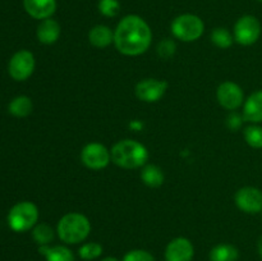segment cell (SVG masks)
Listing matches in <instances>:
<instances>
[{
    "instance_id": "1",
    "label": "cell",
    "mask_w": 262,
    "mask_h": 261,
    "mask_svg": "<svg viewBox=\"0 0 262 261\" xmlns=\"http://www.w3.org/2000/svg\"><path fill=\"white\" fill-rule=\"evenodd\" d=\"M152 42V31L148 23L137 14L123 17L114 30V45L125 56L146 53Z\"/></svg>"
},
{
    "instance_id": "2",
    "label": "cell",
    "mask_w": 262,
    "mask_h": 261,
    "mask_svg": "<svg viewBox=\"0 0 262 261\" xmlns=\"http://www.w3.org/2000/svg\"><path fill=\"white\" fill-rule=\"evenodd\" d=\"M110 153L113 163L123 169L143 168L150 158L147 147L140 141L132 138L118 141Z\"/></svg>"
},
{
    "instance_id": "3",
    "label": "cell",
    "mask_w": 262,
    "mask_h": 261,
    "mask_svg": "<svg viewBox=\"0 0 262 261\" xmlns=\"http://www.w3.org/2000/svg\"><path fill=\"white\" fill-rule=\"evenodd\" d=\"M91 222L81 212H68L63 215L56 225V234L67 245L83 242L91 233Z\"/></svg>"
},
{
    "instance_id": "4",
    "label": "cell",
    "mask_w": 262,
    "mask_h": 261,
    "mask_svg": "<svg viewBox=\"0 0 262 261\" xmlns=\"http://www.w3.org/2000/svg\"><path fill=\"white\" fill-rule=\"evenodd\" d=\"M170 31L177 40L193 42L204 35L205 23L199 15L184 13L174 18L170 25Z\"/></svg>"
},
{
    "instance_id": "5",
    "label": "cell",
    "mask_w": 262,
    "mask_h": 261,
    "mask_svg": "<svg viewBox=\"0 0 262 261\" xmlns=\"http://www.w3.org/2000/svg\"><path fill=\"white\" fill-rule=\"evenodd\" d=\"M38 223V207L31 201H20L8 212V224L17 233L31 230Z\"/></svg>"
},
{
    "instance_id": "6",
    "label": "cell",
    "mask_w": 262,
    "mask_h": 261,
    "mask_svg": "<svg viewBox=\"0 0 262 261\" xmlns=\"http://www.w3.org/2000/svg\"><path fill=\"white\" fill-rule=\"evenodd\" d=\"M261 23L255 15H242L233 28L234 41L242 46H251L258 41L261 36Z\"/></svg>"
},
{
    "instance_id": "7",
    "label": "cell",
    "mask_w": 262,
    "mask_h": 261,
    "mask_svg": "<svg viewBox=\"0 0 262 261\" xmlns=\"http://www.w3.org/2000/svg\"><path fill=\"white\" fill-rule=\"evenodd\" d=\"M81 161L91 170L105 169L112 161V153L100 142H90L81 151Z\"/></svg>"
},
{
    "instance_id": "8",
    "label": "cell",
    "mask_w": 262,
    "mask_h": 261,
    "mask_svg": "<svg viewBox=\"0 0 262 261\" xmlns=\"http://www.w3.org/2000/svg\"><path fill=\"white\" fill-rule=\"evenodd\" d=\"M35 56L28 50H19L10 58L8 72L14 81L22 82L30 78L35 71Z\"/></svg>"
},
{
    "instance_id": "9",
    "label": "cell",
    "mask_w": 262,
    "mask_h": 261,
    "mask_svg": "<svg viewBox=\"0 0 262 261\" xmlns=\"http://www.w3.org/2000/svg\"><path fill=\"white\" fill-rule=\"evenodd\" d=\"M216 99L220 106L230 112H234L238 107L243 106L246 100L242 87L233 81H225L219 84L216 90Z\"/></svg>"
},
{
    "instance_id": "10",
    "label": "cell",
    "mask_w": 262,
    "mask_h": 261,
    "mask_svg": "<svg viewBox=\"0 0 262 261\" xmlns=\"http://www.w3.org/2000/svg\"><path fill=\"white\" fill-rule=\"evenodd\" d=\"M166 90H168V82L164 79L145 78L136 84L135 94L141 101L152 104L163 99L164 95L166 94Z\"/></svg>"
},
{
    "instance_id": "11",
    "label": "cell",
    "mask_w": 262,
    "mask_h": 261,
    "mask_svg": "<svg viewBox=\"0 0 262 261\" xmlns=\"http://www.w3.org/2000/svg\"><path fill=\"white\" fill-rule=\"evenodd\" d=\"M235 206L246 214L262 212V191L252 186H246L238 189L234 194Z\"/></svg>"
},
{
    "instance_id": "12",
    "label": "cell",
    "mask_w": 262,
    "mask_h": 261,
    "mask_svg": "<svg viewBox=\"0 0 262 261\" xmlns=\"http://www.w3.org/2000/svg\"><path fill=\"white\" fill-rule=\"evenodd\" d=\"M193 256V243L186 237L174 238L165 248V261H192Z\"/></svg>"
},
{
    "instance_id": "13",
    "label": "cell",
    "mask_w": 262,
    "mask_h": 261,
    "mask_svg": "<svg viewBox=\"0 0 262 261\" xmlns=\"http://www.w3.org/2000/svg\"><path fill=\"white\" fill-rule=\"evenodd\" d=\"M243 118L251 124L262 123V89L256 90L243 102Z\"/></svg>"
},
{
    "instance_id": "14",
    "label": "cell",
    "mask_w": 262,
    "mask_h": 261,
    "mask_svg": "<svg viewBox=\"0 0 262 261\" xmlns=\"http://www.w3.org/2000/svg\"><path fill=\"white\" fill-rule=\"evenodd\" d=\"M28 15L38 20L51 18L56 10V0H23Z\"/></svg>"
},
{
    "instance_id": "15",
    "label": "cell",
    "mask_w": 262,
    "mask_h": 261,
    "mask_svg": "<svg viewBox=\"0 0 262 261\" xmlns=\"http://www.w3.org/2000/svg\"><path fill=\"white\" fill-rule=\"evenodd\" d=\"M60 25H59L58 20L53 19V18H46V19L41 20L40 25L37 26V30H36L37 40L43 45L55 44L60 37Z\"/></svg>"
},
{
    "instance_id": "16",
    "label": "cell",
    "mask_w": 262,
    "mask_h": 261,
    "mask_svg": "<svg viewBox=\"0 0 262 261\" xmlns=\"http://www.w3.org/2000/svg\"><path fill=\"white\" fill-rule=\"evenodd\" d=\"M89 41L94 48L105 49L114 44V31L106 25H96L90 30Z\"/></svg>"
},
{
    "instance_id": "17",
    "label": "cell",
    "mask_w": 262,
    "mask_h": 261,
    "mask_svg": "<svg viewBox=\"0 0 262 261\" xmlns=\"http://www.w3.org/2000/svg\"><path fill=\"white\" fill-rule=\"evenodd\" d=\"M38 252L45 256L46 261H74V253L67 246H40Z\"/></svg>"
},
{
    "instance_id": "18",
    "label": "cell",
    "mask_w": 262,
    "mask_h": 261,
    "mask_svg": "<svg viewBox=\"0 0 262 261\" xmlns=\"http://www.w3.org/2000/svg\"><path fill=\"white\" fill-rule=\"evenodd\" d=\"M210 261H237L239 251L230 243H219L214 246L209 253Z\"/></svg>"
},
{
    "instance_id": "19",
    "label": "cell",
    "mask_w": 262,
    "mask_h": 261,
    "mask_svg": "<svg viewBox=\"0 0 262 261\" xmlns=\"http://www.w3.org/2000/svg\"><path fill=\"white\" fill-rule=\"evenodd\" d=\"M141 179L147 187L159 188V187L163 186L164 181H165V176H164L163 169L159 168L158 165L146 164L142 170H141Z\"/></svg>"
},
{
    "instance_id": "20",
    "label": "cell",
    "mask_w": 262,
    "mask_h": 261,
    "mask_svg": "<svg viewBox=\"0 0 262 261\" xmlns=\"http://www.w3.org/2000/svg\"><path fill=\"white\" fill-rule=\"evenodd\" d=\"M8 110H9V113L13 115V117H17V118L28 117L33 110L32 100H31L28 96L20 95V96L14 97V99L9 102Z\"/></svg>"
},
{
    "instance_id": "21",
    "label": "cell",
    "mask_w": 262,
    "mask_h": 261,
    "mask_svg": "<svg viewBox=\"0 0 262 261\" xmlns=\"http://www.w3.org/2000/svg\"><path fill=\"white\" fill-rule=\"evenodd\" d=\"M55 233L53 228L46 223H37L32 228V238L38 246H48L55 238Z\"/></svg>"
},
{
    "instance_id": "22",
    "label": "cell",
    "mask_w": 262,
    "mask_h": 261,
    "mask_svg": "<svg viewBox=\"0 0 262 261\" xmlns=\"http://www.w3.org/2000/svg\"><path fill=\"white\" fill-rule=\"evenodd\" d=\"M211 42L219 49H229L234 42V36L224 27L215 28L211 32Z\"/></svg>"
},
{
    "instance_id": "23",
    "label": "cell",
    "mask_w": 262,
    "mask_h": 261,
    "mask_svg": "<svg viewBox=\"0 0 262 261\" xmlns=\"http://www.w3.org/2000/svg\"><path fill=\"white\" fill-rule=\"evenodd\" d=\"M246 143L252 148H262V127L260 124H250L243 130Z\"/></svg>"
},
{
    "instance_id": "24",
    "label": "cell",
    "mask_w": 262,
    "mask_h": 261,
    "mask_svg": "<svg viewBox=\"0 0 262 261\" xmlns=\"http://www.w3.org/2000/svg\"><path fill=\"white\" fill-rule=\"evenodd\" d=\"M78 255L82 260L91 261L102 255V246L97 242L83 243L78 248Z\"/></svg>"
},
{
    "instance_id": "25",
    "label": "cell",
    "mask_w": 262,
    "mask_h": 261,
    "mask_svg": "<svg viewBox=\"0 0 262 261\" xmlns=\"http://www.w3.org/2000/svg\"><path fill=\"white\" fill-rule=\"evenodd\" d=\"M97 8L104 17L113 18L119 14L120 3L118 0H100Z\"/></svg>"
},
{
    "instance_id": "26",
    "label": "cell",
    "mask_w": 262,
    "mask_h": 261,
    "mask_svg": "<svg viewBox=\"0 0 262 261\" xmlns=\"http://www.w3.org/2000/svg\"><path fill=\"white\" fill-rule=\"evenodd\" d=\"M122 261H155V257L151 252L146 250H130L123 256Z\"/></svg>"
},
{
    "instance_id": "27",
    "label": "cell",
    "mask_w": 262,
    "mask_h": 261,
    "mask_svg": "<svg viewBox=\"0 0 262 261\" xmlns=\"http://www.w3.org/2000/svg\"><path fill=\"white\" fill-rule=\"evenodd\" d=\"M176 42L170 38H165V40L160 41L158 45V54L160 58L163 59H169L170 56L174 55L176 53Z\"/></svg>"
},
{
    "instance_id": "28",
    "label": "cell",
    "mask_w": 262,
    "mask_h": 261,
    "mask_svg": "<svg viewBox=\"0 0 262 261\" xmlns=\"http://www.w3.org/2000/svg\"><path fill=\"white\" fill-rule=\"evenodd\" d=\"M245 118H243V114H239L234 110V112H230V114L228 115L227 118V127L229 128L230 130H238L242 128L243 123H245Z\"/></svg>"
},
{
    "instance_id": "29",
    "label": "cell",
    "mask_w": 262,
    "mask_h": 261,
    "mask_svg": "<svg viewBox=\"0 0 262 261\" xmlns=\"http://www.w3.org/2000/svg\"><path fill=\"white\" fill-rule=\"evenodd\" d=\"M129 125H130V128H132V129H135V130L142 129V127H143L142 122H140V120H132Z\"/></svg>"
},
{
    "instance_id": "30",
    "label": "cell",
    "mask_w": 262,
    "mask_h": 261,
    "mask_svg": "<svg viewBox=\"0 0 262 261\" xmlns=\"http://www.w3.org/2000/svg\"><path fill=\"white\" fill-rule=\"evenodd\" d=\"M257 252H258V255H260V257L262 258V235L258 238V241H257Z\"/></svg>"
},
{
    "instance_id": "31",
    "label": "cell",
    "mask_w": 262,
    "mask_h": 261,
    "mask_svg": "<svg viewBox=\"0 0 262 261\" xmlns=\"http://www.w3.org/2000/svg\"><path fill=\"white\" fill-rule=\"evenodd\" d=\"M101 261H120L119 258L114 257V256H107V257H104Z\"/></svg>"
},
{
    "instance_id": "32",
    "label": "cell",
    "mask_w": 262,
    "mask_h": 261,
    "mask_svg": "<svg viewBox=\"0 0 262 261\" xmlns=\"http://www.w3.org/2000/svg\"><path fill=\"white\" fill-rule=\"evenodd\" d=\"M257 2H261L262 3V0H257Z\"/></svg>"
},
{
    "instance_id": "33",
    "label": "cell",
    "mask_w": 262,
    "mask_h": 261,
    "mask_svg": "<svg viewBox=\"0 0 262 261\" xmlns=\"http://www.w3.org/2000/svg\"><path fill=\"white\" fill-rule=\"evenodd\" d=\"M261 215H262V212H261Z\"/></svg>"
}]
</instances>
